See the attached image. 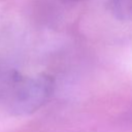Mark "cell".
Returning a JSON list of instances; mask_svg holds the SVG:
<instances>
[{
	"instance_id": "obj_1",
	"label": "cell",
	"mask_w": 132,
	"mask_h": 132,
	"mask_svg": "<svg viewBox=\"0 0 132 132\" xmlns=\"http://www.w3.org/2000/svg\"><path fill=\"white\" fill-rule=\"evenodd\" d=\"M10 80L8 108L15 116H28L38 110L50 100L55 89L54 78L46 73L34 76L12 74Z\"/></svg>"
},
{
	"instance_id": "obj_2",
	"label": "cell",
	"mask_w": 132,
	"mask_h": 132,
	"mask_svg": "<svg viewBox=\"0 0 132 132\" xmlns=\"http://www.w3.org/2000/svg\"><path fill=\"white\" fill-rule=\"evenodd\" d=\"M107 6L114 18L121 21L132 19V0H108Z\"/></svg>"
},
{
	"instance_id": "obj_3",
	"label": "cell",
	"mask_w": 132,
	"mask_h": 132,
	"mask_svg": "<svg viewBox=\"0 0 132 132\" xmlns=\"http://www.w3.org/2000/svg\"><path fill=\"white\" fill-rule=\"evenodd\" d=\"M65 1H69V2H75V1H79V0H65Z\"/></svg>"
}]
</instances>
